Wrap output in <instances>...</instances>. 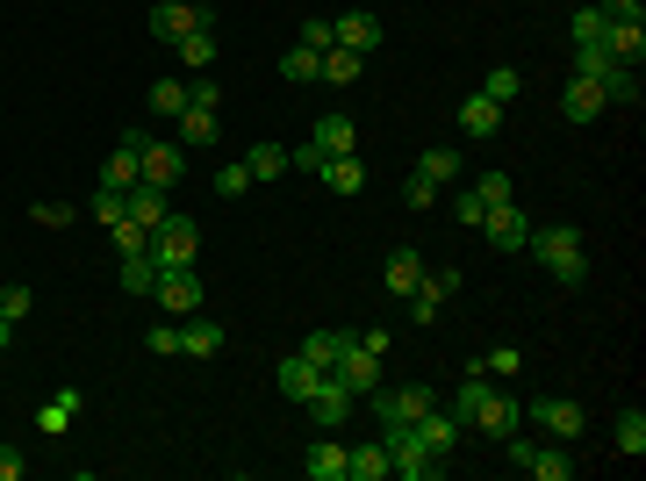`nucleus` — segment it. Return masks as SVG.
I'll return each instance as SVG.
<instances>
[{
  "label": "nucleus",
  "mask_w": 646,
  "mask_h": 481,
  "mask_svg": "<svg viewBox=\"0 0 646 481\" xmlns=\"http://www.w3.org/2000/svg\"><path fill=\"white\" fill-rule=\"evenodd\" d=\"M460 431H488V439H511L517 431V396H503L496 381H488L482 367L467 373V381H460Z\"/></svg>",
  "instance_id": "f257e3e1"
},
{
  "label": "nucleus",
  "mask_w": 646,
  "mask_h": 481,
  "mask_svg": "<svg viewBox=\"0 0 646 481\" xmlns=\"http://www.w3.org/2000/svg\"><path fill=\"white\" fill-rule=\"evenodd\" d=\"M532 259L546 266L561 288H582L589 280V252H582V237H575V223H553V231H532Z\"/></svg>",
  "instance_id": "f03ea898"
},
{
  "label": "nucleus",
  "mask_w": 646,
  "mask_h": 481,
  "mask_svg": "<svg viewBox=\"0 0 646 481\" xmlns=\"http://www.w3.org/2000/svg\"><path fill=\"white\" fill-rule=\"evenodd\" d=\"M503 446H511V460H517L532 481H575V453H567L561 439H525V431H511Z\"/></svg>",
  "instance_id": "7ed1b4c3"
},
{
  "label": "nucleus",
  "mask_w": 646,
  "mask_h": 481,
  "mask_svg": "<svg viewBox=\"0 0 646 481\" xmlns=\"http://www.w3.org/2000/svg\"><path fill=\"white\" fill-rule=\"evenodd\" d=\"M345 152H360V123H352V115H316V130H310V144L295 152V165L316 173L323 158H345Z\"/></svg>",
  "instance_id": "20e7f679"
},
{
  "label": "nucleus",
  "mask_w": 646,
  "mask_h": 481,
  "mask_svg": "<svg viewBox=\"0 0 646 481\" xmlns=\"http://www.w3.org/2000/svg\"><path fill=\"white\" fill-rule=\"evenodd\" d=\"M381 446H388V474H403V481H431V474H445L438 460L424 453L417 424H381Z\"/></svg>",
  "instance_id": "39448f33"
},
{
  "label": "nucleus",
  "mask_w": 646,
  "mask_h": 481,
  "mask_svg": "<svg viewBox=\"0 0 646 481\" xmlns=\"http://www.w3.org/2000/svg\"><path fill=\"white\" fill-rule=\"evenodd\" d=\"M202 259V223H188V216H165L159 231H151V266H194Z\"/></svg>",
  "instance_id": "423d86ee"
},
{
  "label": "nucleus",
  "mask_w": 646,
  "mask_h": 481,
  "mask_svg": "<svg viewBox=\"0 0 646 481\" xmlns=\"http://www.w3.org/2000/svg\"><path fill=\"white\" fill-rule=\"evenodd\" d=\"M151 295H159V309H165V317H194V309H202L209 303V288H202V274H194V266H165V274L159 280H151Z\"/></svg>",
  "instance_id": "0eeeda50"
},
{
  "label": "nucleus",
  "mask_w": 646,
  "mask_h": 481,
  "mask_svg": "<svg viewBox=\"0 0 646 481\" xmlns=\"http://www.w3.org/2000/svg\"><path fill=\"white\" fill-rule=\"evenodd\" d=\"M194 29H215L209 0H159V8H151V37L159 43H180V37H194Z\"/></svg>",
  "instance_id": "6e6552de"
},
{
  "label": "nucleus",
  "mask_w": 646,
  "mask_h": 481,
  "mask_svg": "<svg viewBox=\"0 0 646 481\" xmlns=\"http://www.w3.org/2000/svg\"><path fill=\"white\" fill-rule=\"evenodd\" d=\"M431 402H438V396H431L424 381H410V388H388V381H381V388H374V410H381V424H417V417L431 410Z\"/></svg>",
  "instance_id": "1a4fd4ad"
},
{
  "label": "nucleus",
  "mask_w": 646,
  "mask_h": 481,
  "mask_svg": "<svg viewBox=\"0 0 646 481\" xmlns=\"http://www.w3.org/2000/svg\"><path fill=\"white\" fill-rule=\"evenodd\" d=\"M381 37H388V29H381V14L374 8H345V14H337V22H331V43H337V51H381Z\"/></svg>",
  "instance_id": "9d476101"
},
{
  "label": "nucleus",
  "mask_w": 646,
  "mask_h": 481,
  "mask_svg": "<svg viewBox=\"0 0 646 481\" xmlns=\"http://www.w3.org/2000/svg\"><path fill=\"white\" fill-rule=\"evenodd\" d=\"M532 417H538V431H546V439H561V446H575L582 424H589V417H582V402H567V396H538Z\"/></svg>",
  "instance_id": "9b49d317"
},
{
  "label": "nucleus",
  "mask_w": 646,
  "mask_h": 481,
  "mask_svg": "<svg viewBox=\"0 0 646 481\" xmlns=\"http://www.w3.org/2000/svg\"><path fill=\"white\" fill-rule=\"evenodd\" d=\"M331 373L352 388V396H374V388H381V352H366L360 338H345V352H337V367H331Z\"/></svg>",
  "instance_id": "f8f14e48"
},
{
  "label": "nucleus",
  "mask_w": 646,
  "mask_h": 481,
  "mask_svg": "<svg viewBox=\"0 0 646 481\" xmlns=\"http://www.w3.org/2000/svg\"><path fill=\"white\" fill-rule=\"evenodd\" d=\"M180 173H188V144H173V137H144V180H151V187L173 194V187H180Z\"/></svg>",
  "instance_id": "ddd939ff"
},
{
  "label": "nucleus",
  "mask_w": 646,
  "mask_h": 481,
  "mask_svg": "<svg viewBox=\"0 0 646 481\" xmlns=\"http://www.w3.org/2000/svg\"><path fill=\"white\" fill-rule=\"evenodd\" d=\"M482 231H488V245H496V252H525L532 245V223H525V208H517V202H496L482 216Z\"/></svg>",
  "instance_id": "4468645a"
},
{
  "label": "nucleus",
  "mask_w": 646,
  "mask_h": 481,
  "mask_svg": "<svg viewBox=\"0 0 646 481\" xmlns=\"http://www.w3.org/2000/svg\"><path fill=\"white\" fill-rule=\"evenodd\" d=\"M352 402H360V396H352V388L337 381V373H323V381L310 388V417H316V431H337V424H345V410H352Z\"/></svg>",
  "instance_id": "2eb2a0df"
},
{
  "label": "nucleus",
  "mask_w": 646,
  "mask_h": 481,
  "mask_svg": "<svg viewBox=\"0 0 646 481\" xmlns=\"http://www.w3.org/2000/svg\"><path fill=\"white\" fill-rule=\"evenodd\" d=\"M417 439H424V453H431V460H438V468H445V460H453V446H460V417L431 402V410L417 417Z\"/></svg>",
  "instance_id": "dca6fc26"
},
{
  "label": "nucleus",
  "mask_w": 646,
  "mask_h": 481,
  "mask_svg": "<svg viewBox=\"0 0 646 481\" xmlns=\"http://www.w3.org/2000/svg\"><path fill=\"white\" fill-rule=\"evenodd\" d=\"M180 352H188V359H215V352H223V324H215L209 309L180 317Z\"/></svg>",
  "instance_id": "f3484780"
},
{
  "label": "nucleus",
  "mask_w": 646,
  "mask_h": 481,
  "mask_svg": "<svg viewBox=\"0 0 646 481\" xmlns=\"http://www.w3.org/2000/svg\"><path fill=\"white\" fill-rule=\"evenodd\" d=\"M381 280H388V295L403 303V295H417V288H424V259H417L410 245H395L388 259H381Z\"/></svg>",
  "instance_id": "a211bd4d"
},
{
  "label": "nucleus",
  "mask_w": 646,
  "mask_h": 481,
  "mask_svg": "<svg viewBox=\"0 0 646 481\" xmlns=\"http://www.w3.org/2000/svg\"><path fill=\"white\" fill-rule=\"evenodd\" d=\"M137 180H144V152L115 137V152H108V165H101V187H108V194H130Z\"/></svg>",
  "instance_id": "6ab92c4d"
},
{
  "label": "nucleus",
  "mask_w": 646,
  "mask_h": 481,
  "mask_svg": "<svg viewBox=\"0 0 646 481\" xmlns=\"http://www.w3.org/2000/svg\"><path fill=\"white\" fill-rule=\"evenodd\" d=\"M80 402H87L80 388H58V396H51V402H43V410H37V431H43V439H65V431L80 424Z\"/></svg>",
  "instance_id": "aec40b11"
},
{
  "label": "nucleus",
  "mask_w": 646,
  "mask_h": 481,
  "mask_svg": "<svg viewBox=\"0 0 646 481\" xmlns=\"http://www.w3.org/2000/svg\"><path fill=\"white\" fill-rule=\"evenodd\" d=\"M604 58H610V65H633V72H639V58H646V22H610V29H604Z\"/></svg>",
  "instance_id": "412c9836"
},
{
  "label": "nucleus",
  "mask_w": 646,
  "mask_h": 481,
  "mask_svg": "<svg viewBox=\"0 0 646 481\" xmlns=\"http://www.w3.org/2000/svg\"><path fill=\"white\" fill-rule=\"evenodd\" d=\"M122 208H130V223H144V231H159V223L173 216V202H165V187H151V180H137V187L122 194Z\"/></svg>",
  "instance_id": "4be33fe9"
},
{
  "label": "nucleus",
  "mask_w": 646,
  "mask_h": 481,
  "mask_svg": "<svg viewBox=\"0 0 646 481\" xmlns=\"http://www.w3.org/2000/svg\"><path fill=\"white\" fill-rule=\"evenodd\" d=\"M561 109H567V115H575V123H596V115H604V109H610V94H604V80H582V72H575V80H567V94H561Z\"/></svg>",
  "instance_id": "5701e85b"
},
{
  "label": "nucleus",
  "mask_w": 646,
  "mask_h": 481,
  "mask_svg": "<svg viewBox=\"0 0 646 481\" xmlns=\"http://www.w3.org/2000/svg\"><path fill=\"white\" fill-rule=\"evenodd\" d=\"M173 123H180V144H188V152H209V144L223 137V123H215V109H202V101H188V109H180Z\"/></svg>",
  "instance_id": "b1692460"
},
{
  "label": "nucleus",
  "mask_w": 646,
  "mask_h": 481,
  "mask_svg": "<svg viewBox=\"0 0 646 481\" xmlns=\"http://www.w3.org/2000/svg\"><path fill=\"white\" fill-rule=\"evenodd\" d=\"M316 180H323L331 194H345V202H352V194L366 187V165H360V152H345V158H323V165H316Z\"/></svg>",
  "instance_id": "393cba45"
},
{
  "label": "nucleus",
  "mask_w": 646,
  "mask_h": 481,
  "mask_svg": "<svg viewBox=\"0 0 646 481\" xmlns=\"http://www.w3.org/2000/svg\"><path fill=\"white\" fill-rule=\"evenodd\" d=\"M302 474H310V481H345V446H337L331 431H323L310 453H302Z\"/></svg>",
  "instance_id": "a878e982"
},
{
  "label": "nucleus",
  "mask_w": 646,
  "mask_h": 481,
  "mask_svg": "<svg viewBox=\"0 0 646 481\" xmlns=\"http://www.w3.org/2000/svg\"><path fill=\"white\" fill-rule=\"evenodd\" d=\"M496 130H503V109L488 94H467V101H460V137H496Z\"/></svg>",
  "instance_id": "bb28decb"
},
{
  "label": "nucleus",
  "mask_w": 646,
  "mask_h": 481,
  "mask_svg": "<svg viewBox=\"0 0 646 481\" xmlns=\"http://www.w3.org/2000/svg\"><path fill=\"white\" fill-rule=\"evenodd\" d=\"M345 481H388V446H345Z\"/></svg>",
  "instance_id": "cd10ccee"
},
{
  "label": "nucleus",
  "mask_w": 646,
  "mask_h": 481,
  "mask_svg": "<svg viewBox=\"0 0 646 481\" xmlns=\"http://www.w3.org/2000/svg\"><path fill=\"white\" fill-rule=\"evenodd\" d=\"M323 381V367H310V359H302V352H287L281 359V396L287 402H310V388Z\"/></svg>",
  "instance_id": "c85d7f7f"
},
{
  "label": "nucleus",
  "mask_w": 646,
  "mask_h": 481,
  "mask_svg": "<svg viewBox=\"0 0 646 481\" xmlns=\"http://www.w3.org/2000/svg\"><path fill=\"white\" fill-rule=\"evenodd\" d=\"M417 180H431V187H453V180H460V152H453V144H431V152L417 158Z\"/></svg>",
  "instance_id": "c756f323"
},
{
  "label": "nucleus",
  "mask_w": 646,
  "mask_h": 481,
  "mask_svg": "<svg viewBox=\"0 0 646 481\" xmlns=\"http://www.w3.org/2000/svg\"><path fill=\"white\" fill-rule=\"evenodd\" d=\"M244 165H252V180H287L295 152H287V144H252V152H244Z\"/></svg>",
  "instance_id": "7c9ffc66"
},
{
  "label": "nucleus",
  "mask_w": 646,
  "mask_h": 481,
  "mask_svg": "<svg viewBox=\"0 0 646 481\" xmlns=\"http://www.w3.org/2000/svg\"><path fill=\"white\" fill-rule=\"evenodd\" d=\"M360 72H366V58H360V51H337V43H331V51H323V72H316V80H323V86H352Z\"/></svg>",
  "instance_id": "2f4dec72"
},
{
  "label": "nucleus",
  "mask_w": 646,
  "mask_h": 481,
  "mask_svg": "<svg viewBox=\"0 0 646 481\" xmlns=\"http://www.w3.org/2000/svg\"><path fill=\"white\" fill-rule=\"evenodd\" d=\"M173 58H180L188 72H209V65H215V29H194V37H180Z\"/></svg>",
  "instance_id": "473e14b6"
},
{
  "label": "nucleus",
  "mask_w": 646,
  "mask_h": 481,
  "mask_svg": "<svg viewBox=\"0 0 646 481\" xmlns=\"http://www.w3.org/2000/svg\"><path fill=\"white\" fill-rule=\"evenodd\" d=\"M337 352H345V330H310V338H302V359L323 367V373L337 367Z\"/></svg>",
  "instance_id": "72a5a7b5"
},
{
  "label": "nucleus",
  "mask_w": 646,
  "mask_h": 481,
  "mask_svg": "<svg viewBox=\"0 0 646 481\" xmlns=\"http://www.w3.org/2000/svg\"><path fill=\"white\" fill-rule=\"evenodd\" d=\"M610 439H618V453H625V460H639V453H646V410H625Z\"/></svg>",
  "instance_id": "f704fd0d"
},
{
  "label": "nucleus",
  "mask_w": 646,
  "mask_h": 481,
  "mask_svg": "<svg viewBox=\"0 0 646 481\" xmlns=\"http://www.w3.org/2000/svg\"><path fill=\"white\" fill-rule=\"evenodd\" d=\"M417 295H431V303H453V295H460V266H424V288Z\"/></svg>",
  "instance_id": "c9c22d12"
},
{
  "label": "nucleus",
  "mask_w": 646,
  "mask_h": 481,
  "mask_svg": "<svg viewBox=\"0 0 646 481\" xmlns=\"http://www.w3.org/2000/svg\"><path fill=\"white\" fill-rule=\"evenodd\" d=\"M215 194H223V202H244V194H252V165H244V158H230L223 173H215Z\"/></svg>",
  "instance_id": "e433bc0d"
},
{
  "label": "nucleus",
  "mask_w": 646,
  "mask_h": 481,
  "mask_svg": "<svg viewBox=\"0 0 646 481\" xmlns=\"http://www.w3.org/2000/svg\"><path fill=\"white\" fill-rule=\"evenodd\" d=\"M453 216H460V231H482V216H488V202L474 187H460L453 180Z\"/></svg>",
  "instance_id": "4c0bfd02"
},
{
  "label": "nucleus",
  "mask_w": 646,
  "mask_h": 481,
  "mask_svg": "<svg viewBox=\"0 0 646 481\" xmlns=\"http://www.w3.org/2000/svg\"><path fill=\"white\" fill-rule=\"evenodd\" d=\"M151 280H159V266H151V252H137V259H122V295H151Z\"/></svg>",
  "instance_id": "58836bf2"
},
{
  "label": "nucleus",
  "mask_w": 646,
  "mask_h": 481,
  "mask_svg": "<svg viewBox=\"0 0 646 481\" xmlns=\"http://www.w3.org/2000/svg\"><path fill=\"white\" fill-rule=\"evenodd\" d=\"M281 72H287V80H295V86H310L316 72H323V51H302V43H295V51L281 58Z\"/></svg>",
  "instance_id": "ea45409f"
},
{
  "label": "nucleus",
  "mask_w": 646,
  "mask_h": 481,
  "mask_svg": "<svg viewBox=\"0 0 646 481\" xmlns=\"http://www.w3.org/2000/svg\"><path fill=\"white\" fill-rule=\"evenodd\" d=\"M188 109V80H159L151 86V115H180Z\"/></svg>",
  "instance_id": "a19ab883"
},
{
  "label": "nucleus",
  "mask_w": 646,
  "mask_h": 481,
  "mask_svg": "<svg viewBox=\"0 0 646 481\" xmlns=\"http://www.w3.org/2000/svg\"><path fill=\"white\" fill-rule=\"evenodd\" d=\"M604 14H596V0H589V8H575V51H582V43H596V51H604Z\"/></svg>",
  "instance_id": "79ce46f5"
},
{
  "label": "nucleus",
  "mask_w": 646,
  "mask_h": 481,
  "mask_svg": "<svg viewBox=\"0 0 646 481\" xmlns=\"http://www.w3.org/2000/svg\"><path fill=\"white\" fill-rule=\"evenodd\" d=\"M482 94L496 101V109H511V101H517V65H496V72H488V86H482Z\"/></svg>",
  "instance_id": "37998d69"
},
{
  "label": "nucleus",
  "mask_w": 646,
  "mask_h": 481,
  "mask_svg": "<svg viewBox=\"0 0 646 481\" xmlns=\"http://www.w3.org/2000/svg\"><path fill=\"white\" fill-rule=\"evenodd\" d=\"M474 194H482L488 208H496V202H517V194H511V173H482V180H474Z\"/></svg>",
  "instance_id": "c03bdc74"
},
{
  "label": "nucleus",
  "mask_w": 646,
  "mask_h": 481,
  "mask_svg": "<svg viewBox=\"0 0 646 481\" xmlns=\"http://www.w3.org/2000/svg\"><path fill=\"white\" fill-rule=\"evenodd\" d=\"M604 22H646V0H596Z\"/></svg>",
  "instance_id": "a18cd8bd"
},
{
  "label": "nucleus",
  "mask_w": 646,
  "mask_h": 481,
  "mask_svg": "<svg viewBox=\"0 0 646 481\" xmlns=\"http://www.w3.org/2000/svg\"><path fill=\"white\" fill-rule=\"evenodd\" d=\"M29 309H37V295H29V288H0V317H8V324H22Z\"/></svg>",
  "instance_id": "49530a36"
},
{
  "label": "nucleus",
  "mask_w": 646,
  "mask_h": 481,
  "mask_svg": "<svg viewBox=\"0 0 646 481\" xmlns=\"http://www.w3.org/2000/svg\"><path fill=\"white\" fill-rule=\"evenodd\" d=\"M122 216H130V208H122V194H108V187H101V194H94V223H101V231H115Z\"/></svg>",
  "instance_id": "de8ad7c7"
},
{
  "label": "nucleus",
  "mask_w": 646,
  "mask_h": 481,
  "mask_svg": "<svg viewBox=\"0 0 646 481\" xmlns=\"http://www.w3.org/2000/svg\"><path fill=\"white\" fill-rule=\"evenodd\" d=\"M482 373H488V381H511V373H517V345H503V352H488V359H482Z\"/></svg>",
  "instance_id": "09e8293b"
},
{
  "label": "nucleus",
  "mask_w": 646,
  "mask_h": 481,
  "mask_svg": "<svg viewBox=\"0 0 646 481\" xmlns=\"http://www.w3.org/2000/svg\"><path fill=\"white\" fill-rule=\"evenodd\" d=\"M144 345H151V352H165V359H173V352H180V324H173V317H165V324H151V338H144Z\"/></svg>",
  "instance_id": "8fccbe9b"
},
{
  "label": "nucleus",
  "mask_w": 646,
  "mask_h": 481,
  "mask_svg": "<svg viewBox=\"0 0 646 481\" xmlns=\"http://www.w3.org/2000/svg\"><path fill=\"white\" fill-rule=\"evenodd\" d=\"M29 216H37L43 231H65V223H72V208H65V202H37V208H29Z\"/></svg>",
  "instance_id": "3c124183"
},
{
  "label": "nucleus",
  "mask_w": 646,
  "mask_h": 481,
  "mask_svg": "<svg viewBox=\"0 0 646 481\" xmlns=\"http://www.w3.org/2000/svg\"><path fill=\"white\" fill-rule=\"evenodd\" d=\"M302 51H331V22H323V14H316V22H302Z\"/></svg>",
  "instance_id": "603ef678"
},
{
  "label": "nucleus",
  "mask_w": 646,
  "mask_h": 481,
  "mask_svg": "<svg viewBox=\"0 0 646 481\" xmlns=\"http://www.w3.org/2000/svg\"><path fill=\"white\" fill-rule=\"evenodd\" d=\"M403 202H410V208H431V202H438V187H431V180H417V173H410V180H403Z\"/></svg>",
  "instance_id": "864d4df0"
},
{
  "label": "nucleus",
  "mask_w": 646,
  "mask_h": 481,
  "mask_svg": "<svg viewBox=\"0 0 646 481\" xmlns=\"http://www.w3.org/2000/svg\"><path fill=\"white\" fill-rule=\"evenodd\" d=\"M410 303V324H438V303H431V295H403Z\"/></svg>",
  "instance_id": "5fc2aeb1"
},
{
  "label": "nucleus",
  "mask_w": 646,
  "mask_h": 481,
  "mask_svg": "<svg viewBox=\"0 0 646 481\" xmlns=\"http://www.w3.org/2000/svg\"><path fill=\"white\" fill-rule=\"evenodd\" d=\"M360 345H366V352H381V359H388V345H395V330H381V324H374V330H360Z\"/></svg>",
  "instance_id": "6e6d98bb"
},
{
  "label": "nucleus",
  "mask_w": 646,
  "mask_h": 481,
  "mask_svg": "<svg viewBox=\"0 0 646 481\" xmlns=\"http://www.w3.org/2000/svg\"><path fill=\"white\" fill-rule=\"evenodd\" d=\"M22 468H29V460L14 453V446H0V481H22Z\"/></svg>",
  "instance_id": "4d7b16f0"
},
{
  "label": "nucleus",
  "mask_w": 646,
  "mask_h": 481,
  "mask_svg": "<svg viewBox=\"0 0 646 481\" xmlns=\"http://www.w3.org/2000/svg\"><path fill=\"white\" fill-rule=\"evenodd\" d=\"M8 345H14V324H8V317H0V352H8Z\"/></svg>",
  "instance_id": "13d9d810"
}]
</instances>
